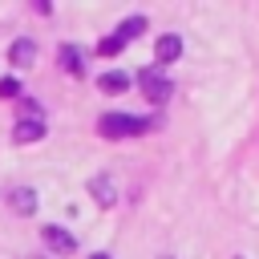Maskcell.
I'll return each mask as SVG.
<instances>
[{
  "label": "cell",
  "mask_w": 259,
  "mask_h": 259,
  "mask_svg": "<svg viewBox=\"0 0 259 259\" xmlns=\"http://www.w3.org/2000/svg\"><path fill=\"white\" fill-rule=\"evenodd\" d=\"M158 121H146L138 113H105L97 121V134L101 138H138V134H150Z\"/></svg>",
  "instance_id": "1"
},
{
  "label": "cell",
  "mask_w": 259,
  "mask_h": 259,
  "mask_svg": "<svg viewBox=\"0 0 259 259\" xmlns=\"http://www.w3.org/2000/svg\"><path fill=\"white\" fill-rule=\"evenodd\" d=\"M40 239H45V247L57 251V255H73V251H77L73 231H65L61 223H45V227H40Z\"/></svg>",
  "instance_id": "2"
},
{
  "label": "cell",
  "mask_w": 259,
  "mask_h": 259,
  "mask_svg": "<svg viewBox=\"0 0 259 259\" xmlns=\"http://www.w3.org/2000/svg\"><path fill=\"white\" fill-rule=\"evenodd\" d=\"M138 85H142V93H146V101H154V105H162V101L170 97V81L162 77V69H142V77H138Z\"/></svg>",
  "instance_id": "3"
},
{
  "label": "cell",
  "mask_w": 259,
  "mask_h": 259,
  "mask_svg": "<svg viewBox=\"0 0 259 259\" xmlns=\"http://www.w3.org/2000/svg\"><path fill=\"white\" fill-rule=\"evenodd\" d=\"M89 194H93L97 206H113V202H117V182H113L109 174H93V178H89Z\"/></svg>",
  "instance_id": "4"
},
{
  "label": "cell",
  "mask_w": 259,
  "mask_h": 259,
  "mask_svg": "<svg viewBox=\"0 0 259 259\" xmlns=\"http://www.w3.org/2000/svg\"><path fill=\"white\" fill-rule=\"evenodd\" d=\"M8 61H12L16 69H32V61H36V40H32V36H16L12 49H8Z\"/></svg>",
  "instance_id": "5"
},
{
  "label": "cell",
  "mask_w": 259,
  "mask_h": 259,
  "mask_svg": "<svg viewBox=\"0 0 259 259\" xmlns=\"http://www.w3.org/2000/svg\"><path fill=\"white\" fill-rule=\"evenodd\" d=\"M40 138H45V121H40V117H20L16 130H12V142H20V146L40 142Z\"/></svg>",
  "instance_id": "6"
},
{
  "label": "cell",
  "mask_w": 259,
  "mask_h": 259,
  "mask_svg": "<svg viewBox=\"0 0 259 259\" xmlns=\"http://www.w3.org/2000/svg\"><path fill=\"white\" fill-rule=\"evenodd\" d=\"M154 57H158L162 65H170V61H178V57H182V40H178L174 32H162V36L154 40Z\"/></svg>",
  "instance_id": "7"
},
{
  "label": "cell",
  "mask_w": 259,
  "mask_h": 259,
  "mask_svg": "<svg viewBox=\"0 0 259 259\" xmlns=\"http://www.w3.org/2000/svg\"><path fill=\"white\" fill-rule=\"evenodd\" d=\"M36 202H40V198H36V190H32V186H16V190H8V206H12L16 214H32V210H36Z\"/></svg>",
  "instance_id": "8"
},
{
  "label": "cell",
  "mask_w": 259,
  "mask_h": 259,
  "mask_svg": "<svg viewBox=\"0 0 259 259\" xmlns=\"http://www.w3.org/2000/svg\"><path fill=\"white\" fill-rule=\"evenodd\" d=\"M57 61H61V69H69L73 77H81V73H85V65H81V49H77V45H61Z\"/></svg>",
  "instance_id": "9"
},
{
  "label": "cell",
  "mask_w": 259,
  "mask_h": 259,
  "mask_svg": "<svg viewBox=\"0 0 259 259\" xmlns=\"http://www.w3.org/2000/svg\"><path fill=\"white\" fill-rule=\"evenodd\" d=\"M142 32H146V16H130V20H121V24H117V32H113V36L125 45V40H134V36H142Z\"/></svg>",
  "instance_id": "10"
},
{
  "label": "cell",
  "mask_w": 259,
  "mask_h": 259,
  "mask_svg": "<svg viewBox=\"0 0 259 259\" xmlns=\"http://www.w3.org/2000/svg\"><path fill=\"white\" fill-rule=\"evenodd\" d=\"M97 85H101L105 93H121V89H130V77H125V73H101Z\"/></svg>",
  "instance_id": "11"
},
{
  "label": "cell",
  "mask_w": 259,
  "mask_h": 259,
  "mask_svg": "<svg viewBox=\"0 0 259 259\" xmlns=\"http://www.w3.org/2000/svg\"><path fill=\"white\" fill-rule=\"evenodd\" d=\"M0 97H4V101L20 97V81H16V77H0Z\"/></svg>",
  "instance_id": "12"
},
{
  "label": "cell",
  "mask_w": 259,
  "mask_h": 259,
  "mask_svg": "<svg viewBox=\"0 0 259 259\" xmlns=\"http://www.w3.org/2000/svg\"><path fill=\"white\" fill-rule=\"evenodd\" d=\"M97 53H101V57H117V53H121V40H117V36H105V40L97 45Z\"/></svg>",
  "instance_id": "13"
},
{
  "label": "cell",
  "mask_w": 259,
  "mask_h": 259,
  "mask_svg": "<svg viewBox=\"0 0 259 259\" xmlns=\"http://www.w3.org/2000/svg\"><path fill=\"white\" fill-rule=\"evenodd\" d=\"M89 259H109V255H105V251H93V255H89Z\"/></svg>",
  "instance_id": "14"
},
{
  "label": "cell",
  "mask_w": 259,
  "mask_h": 259,
  "mask_svg": "<svg viewBox=\"0 0 259 259\" xmlns=\"http://www.w3.org/2000/svg\"><path fill=\"white\" fill-rule=\"evenodd\" d=\"M162 259H174V255H162Z\"/></svg>",
  "instance_id": "15"
},
{
  "label": "cell",
  "mask_w": 259,
  "mask_h": 259,
  "mask_svg": "<svg viewBox=\"0 0 259 259\" xmlns=\"http://www.w3.org/2000/svg\"><path fill=\"white\" fill-rule=\"evenodd\" d=\"M235 259H243V255H235Z\"/></svg>",
  "instance_id": "16"
}]
</instances>
